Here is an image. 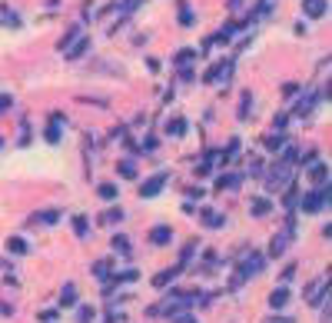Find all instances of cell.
<instances>
[{
	"label": "cell",
	"instance_id": "8",
	"mask_svg": "<svg viewBox=\"0 0 332 323\" xmlns=\"http://www.w3.org/2000/svg\"><path fill=\"white\" fill-rule=\"evenodd\" d=\"M319 97H322V94H306V97H302V100H299V103L293 107V114H295V117H299V114L306 117V114H309V110L315 107V100H319Z\"/></svg>",
	"mask_w": 332,
	"mask_h": 323
},
{
	"label": "cell",
	"instance_id": "4",
	"mask_svg": "<svg viewBox=\"0 0 332 323\" xmlns=\"http://www.w3.org/2000/svg\"><path fill=\"white\" fill-rule=\"evenodd\" d=\"M229 70H233V60H226V63H213L209 74H206V80H209V83H220V80L229 77Z\"/></svg>",
	"mask_w": 332,
	"mask_h": 323
},
{
	"label": "cell",
	"instance_id": "24",
	"mask_svg": "<svg viewBox=\"0 0 332 323\" xmlns=\"http://www.w3.org/2000/svg\"><path fill=\"white\" fill-rule=\"evenodd\" d=\"M193 10H189V7H186V3H180V23H183V27H189V23H193Z\"/></svg>",
	"mask_w": 332,
	"mask_h": 323
},
{
	"label": "cell",
	"instance_id": "34",
	"mask_svg": "<svg viewBox=\"0 0 332 323\" xmlns=\"http://www.w3.org/2000/svg\"><path fill=\"white\" fill-rule=\"evenodd\" d=\"M176 323H196V320H193V317H186V313H183V317H176Z\"/></svg>",
	"mask_w": 332,
	"mask_h": 323
},
{
	"label": "cell",
	"instance_id": "15",
	"mask_svg": "<svg viewBox=\"0 0 332 323\" xmlns=\"http://www.w3.org/2000/svg\"><path fill=\"white\" fill-rule=\"evenodd\" d=\"M269 303L276 306V310H279V306H286V303H289V290H286V286H279V290H273Z\"/></svg>",
	"mask_w": 332,
	"mask_h": 323
},
{
	"label": "cell",
	"instance_id": "29",
	"mask_svg": "<svg viewBox=\"0 0 332 323\" xmlns=\"http://www.w3.org/2000/svg\"><path fill=\"white\" fill-rule=\"evenodd\" d=\"M193 57H196V50H189V47H186V50H180V54H176V63L183 67V63H189Z\"/></svg>",
	"mask_w": 332,
	"mask_h": 323
},
{
	"label": "cell",
	"instance_id": "11",
	"mask_svg": "<svg viewBox=\"0 0 332 323\" xmlns=\"http://www.w3.org/2000/svg\"><path fill=\"white\" fill-rule=\"evenodd\" d=\"M309 177H313V183H326L329 180V167L326 163H313L309 167Z\"/></svg>",
	"mask_w": 332,
	"mask_h": 323
},
{
	"label": "cell",
	"instance_id": "25",
	"mask_svg": "<svg viewBox=\"0 0 332 323\" xmlns=\"http://www.w3.org/2000/svg\"><path fill=\"white\" fill-rule=\"evenodd\" d=\"M56 123H60V117H54V123L47 127V140H50V143H56V140H60V127H56Z\"/></svg>",
	"mask_w": 332,
	"mask_h": 323
},
{
	"label": "cell",
	"instance_id": "26",
	"mask_svg": "<svg viewBox=\"0 0 332 323\" xmlns=\"http://www.w3.org/2000/svg\"><path fill=\"white\" fill-rule=\"evenodd\" d=\"M123 217H127L123 210H120V207H113V210H107V217H103V220H107V223H120Z\"/></svg>",
	"mask_w": 332,
	"mask_h": 323
},
{
	"label": "cell",
	"instance_id": "17",
	"mask_svg": "<svg viewBox=\"0 0 332 323\" xmlns=\"http://www.w3.org/2000/svg\"><path fill=\"white\" fill-rule=\"evenodd\" d=\"M282 203H286V210H289V213H293V210H295V203H299V193H295V187H293V183H289V190H286V197H282Z\"/></svg>",
	"mask_w": 332,
	"mask_h": 323
},
{
	"label": "cell",
	"instance_id": "1",
	"mask_svg": "<svg viewBox=\"0 0 332 323\" xmlns=\"http://www.w3.org/2000/svg\"><path fill=\"white\" fill-rule=\"evenodd\" d=\"M289 160H276V167L269 170V177H266V190L273 193V190H279V187H286L289 183Z\"/></svg>",
	"mask_w": 332,
	"mask_h": 323
},
{
	"label": "cell",
	"instance_id": "21",
	"mask_svg": "<svg viewBox=\"0 0 332 323\" xmlns=\"http://www.w3.org/2000/svg\"><path fill=\"white\" fill-rule=\"evenodd\" d=\"M113 247L120 250V253H129V237H123V233H116V237H113Z\"/></svg>",
	"mask_w": 332,
	"mask_h": 323
},
{
	"label": "cell",
	"instance_id": "27",
	"mask_svg": "<svg viewBox=\"0 0 332 323\" xmlns=\"http://www.w3.org/2000/svg\"><path fill=\"white\" fill-rule=\"evenodd\" d=\"M282 143H286V137H282V133H276V137H266V147H269V150H279Z\"/></svg>",
	"mask_w": 332,
	"mask_h": 323
},
{
	"label": "cell",
	"instance_id": "14",
	"mask_svg": "<svg viewBox=\"0 0 332 323\" xmlns=\"http://www.w3.org/2000/svg\"><path fill=\"white\" fill-rule=\"evenodd\" d=\"M166 133H169V137H183V133H186V120H183V117L169 120V123H166Z\"/></svg>",
	"mask_w": 332,
	"mask_h": 323
},
{
	"label": "cell",
	"instance_id": "3",
	"mask_svg": "<svg viewBox=\"0 0 332 323\" xmlns=\"http://www.w3.org/2000/svg\"><path fill=\"white\" fill-rule=\"evenodd\" d=\"M166 177H169V173H166V170H160V173H153L149 180H143V187H140V197H156V193L163 190Z\"/></svg>",
	"mask_w": 332,
	"mask_h": 323
},
{
	"label": "cell",
	"instance_id": "12",
	"mask_svg": "<svg viewBox=\"0 0 332 323\" xmlns=\"http://www.w3.org/2000/svg\"><path fill=\"white\" fill-rule=\"evenodd\" d=\"M7 250H10V253H17V257H23V253H27V240H23V237H10V240H7Z\"/></svg>",
	"mask_w": 332,
	"mask_h": 323
},
{
	"label": "cell",
	"instance_id": "32",
	"mask_svg": "<svg viewBox=\"0 0 332 323\" xmlns=\"http://www.w3.org/2000/svg\"><path fill=\"white\" fill-rule=\"evenodd\" d=\"M80 323H93V306H83L80 310Z\"/></svg>",
	"mask_w": 332,
	"mask_h": 323
},
{
	"label": "cell",
	"instance_id": "13",
	"mask_svg": "<svg viewBox=\"0 0 332 323\" xmlns=\"http://www.w3.org/2000/svg\"><path fill=\"white\" fill-rule=\"evenodd\" d=\"M203 223H206V227H222V223H226V217L216 213V210H203Z\"/></svg>",
	"mask_w": 332,
	"mask_h": 323
},
{
	"label": "cell",
	"instance_id": "31",
	"mask_svg": "<svg viewBox=\"0 0 332 323\" xmlns=\"http://www.w3.org/2000/svg\"><path fill=\"white\" fill-rule=\"evenodd\" d=\"M10 107H14V97H10V94H0V114H7Z\"/></svg>",
	"mask_w": 332,
	"mask_h": 323
},
{
	"label": "cell",
	"instance_id": "16",
	"mask_svg": "<svg viewBox=\"0 0 332 323\" xmlns=\"http://www.w3.org/2000/svg\"><path fill=\"white\" fill-rule=\"evenodd\" d=\"M74 303H76V286L67 283V286H63V293H60V306H74Z\"/></svg>",
	"mask_w": 332,
	"mask_h": 323
},
{
	"label": "cell",
	"instance_id": "7",
	"mask_svg": "<svg viewBox=\"0 0 332 323\" xmlns=\"http://www.w3.org/2000/svg\"><path fill=\"white\" fill-rule=\"evenodd\" d=\"M169 237H173V230L166 227V223H160V227L149 230V240L156 243V247H163V243H169Z\"/></svg>",
	"mask_w": 332,
	"mask_h": 323
},
{
	"label": "cell",
	"instance_id": "5",
	"mask_svg": "<svg viewBox=\"0 0 332 323\" xmlns=\"http://www.w3.org/2000/svg\"><path fill=\"white\" fill-rule=\"evenodd\" d=\"M259 270H262V257L259 253H249V260H242V266H240V280L242 277H253Z\"/></svg>",
	"mask_w": 332,
	"mask_h": 323
},
{
	"label": "cell",
	"instance_id": "28",
	"mask_svg": "<svg viewBox=\"0 0 332 323\" xmlns=\"http://www.w3.org/2000/svg\"><path fill=\"white\" fill-rule=\"evenodd\" d=\"M37 220H40V223H56V220H60V213H56V210H43Z\"/></svg>",
	"mask_w": 332,
	"mask_h": 323
},
{
	"label": "cell",
	"instance_id": "9",
	"mask_svg": "<svg viewBox=\"0 0 332 323\" xmlns=\"http://www.w3.org/2000/svg\"><path fill=\"white\" fill-rule=\"evenodd\" d=\"M242 183V173H226V177H216V187L220 190H236Z\"/></svg>",
	"mask_w": 332,
	"mask_h": 323
},
{
	"label": "cell",
	"instance_id": "6",
	"mask_svg": "<svg viewBox=\"0 0 332 323\" xmlns=\"http://www.w3.org/2000/svg\"><path fill=\"white\" fill-rule=\"evenodd\" d=\"M302 10H306V17H326L329 3H326V0H306V3H302Z\"/></svg>",
	"mask_w": 332,
	"mask_h": 323
},
{
	"label": "cell",
	"instance_id": "20",
	"mask_svg": "<svg viewBox=\"0 0 332 323\" xmlns=\"http://www.w3.org/2000/svg\"><path fill=\"white\" fill-rule=\"evenodd\" d=\"M76 37H80V27H70V30L63 34V40H60V50H67V47H70Z\"/></svg>",
	"mask_w": 332,
	"mask_h": 323
},
{
	"label": "cell",
	"instance_id": "18",
	"mask_svg": "<svg viewBox=\"0 0 332 323\" xmlns=\"http://www.w3.org/2000/svg\"><path fill=\"white\" fill-rule=\"evenodd\" d=\"M74 233L76 237H87V233H90V220H87V217H76L74 220Z\"/></svg>",
	"mask_w": 332,
	"mask_h": 323
},
{
	"label": "cell",
	"instance_id": "30",
	"mask_svg": "<svg viewBox=\"0 0 332 323\" xmlns=\"http://www.w3.org/2000/svg\"><path fill=\"white\" fill-rule=\"evenodd\" d=\"M120 177H136V163L123 160V163H120Z\"/></svg>",
	"mask_w": 332,
	"mask_h": 323
},
{
	"label": "cell",
	"instance_id": "19",
	"mask_svg": "<svg viewBox=\"0 0 332 323\" xmlns=\"http://www.w3.org/2000/svg\"><path fill=\"white\" fill-rule=\"evenodd\" d=\"M87 50H90V40L83 37V40H80V43H76V47H74V50H70V54H67V57H70V60H76V57H83V54H87Z\"/></svg>",
	"mask_w": 332,
	"mask_h": 323
},
{
	"label": "cell",
	"instance_id": "23",
	"mask_svg": "<svg viewBox=\"0 0 332 323\" xmlns=\"http://www.w3.org/2000/svg\"><path fill=\"white\" fill-rule=\"evenodd\" d=\"M269 210H273V203H269V200H253V213H256V217L269 213Z\"/></svg>",
	"mask_w": 332,
	"mask_h": 323
},
{
	"label": "cell",
	"instance_id": "2",
	"mask_svg": "<svg viewBox=\"0 0 332 323\" xmlns=\"http://www.w3.org/2000/svg\"><path fill=\"white\" fill-rule=\"evenodd\" d=\"M293 227H295V217L289 213V220H286V230L273 237V243H269V257H282L286 247H289V237H293Z\"/></svg>",
	"mask_w": 332,
	"mask_h": 323
},
{
	"label": "cell",
	"instance_id": "22",
	"mask_svg": "<svg viewBox=\"0 0 332 323\" xmlns=\"http://www.w3.org/2000/svg\"><path fill=\"white\" fill-rule=\"evenodd\" d=\"M116 187H113V183H100V197H103V200H116Z\"/></svg>",
	"mask_w": 332,
	"mask_h": 323
},
{
	"label": "cell",
	"instance_id": "33",
	"mask_svg": "<svg viewBox=\"0 0 332 323\" xmlns=\"http://www.w3.org/2000/svg\"><path fill=\"white\" fill-rule=\"evenodd\" d=\"M56 320V313L54 310H47V313H40V323H54Z\"/></svg>",
	"mask_w": 332,
	"mask_h": 323
},
{
	"label": "cell",
	"instance_id": "10",
	"mask_svg": "<svg viewBox=\"0 0 332 323\" xmlns=\"http://www.w3.org/2000/svg\"><path fill=\"white\" fill-rule=\"evenodd\" d=\"M180 273H183V263L173 266V270H166V273H156V277H153V286H166L173 277H180Z\"/></svg>",
	"mask_w": 332,
	"mask_h": 323
}]
</instances>
